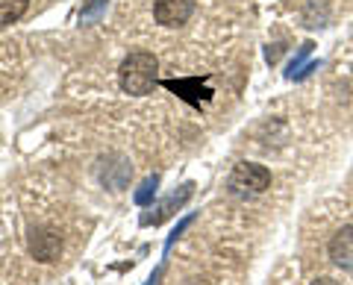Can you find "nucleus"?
<instances>
[{"label":"nucleus","instance_id":"obj_10","mask_svg":"<svg viewBox=\"0 0 353 285\" xmlns=\"http://www.w3.org/2000/svg\"><path fill=\"white\" fill-rule=\"evenodd\" d=\"M157 185H159V177H157V173H153V177H148L145 182L139 185V191L132 194V200H136L139 206H148V203L153 200V197H157Z\"/></svg>","mask_w":353,"mask_h":285},{"label":"nucleus","instance_id":"obj_1","mask_svg":"<svg viewBox=\"0 0 353 285\" xmlns=\"http://www.w3.org/2000/svg\"><path fill=\"white\" fill-rule=\"evenodd\" d=\"M159 83V62L148 50H136L121 62L118 68V85L124 94L145 97L153 92V85Z\"/></svg>","mask_w":353,"mask_h":285},{"label":"nucleus","instance_id":"obj_3","mask_svg":"<svg viewBox=\"0 0 353 285\" xmlns=\"http://www.w3.org/2000/svg\"><path fill=\"white\" fill-rule=\"evenodd\" d=\"M194 12V0H153V18L162 27H183Z\"/></svg>","mask_w":353,"mask_h":285},{"label":"nucleus","instance_id":"obj_2","mask_svg":"<svg viewBox=\"0 0 353 285\" xmlns=\"http://www.w3.org/2000/svg\"><path fill=\"white\" fill-rule=\"evenodd\" d=\"M271 182V173L268 168L256 165V162H239L230 173V191L236 197H253V194H262Z\"/></svg>","mask_w":353,"mask_h":285},{"label":"nucleus","instance_id":"obj_5","mask_svg":"<svg viewBox=\"0 0 353 285\" xmlns=\"http://www.w3.org/2000/svg\"><path fill=\"white\" fill-rule=\"evenodd\" d=\"M59 250H62V241L57 233H50V229H32L30 233V253L39 262H53L59 256Z\"/></svg>","mask_w":353,"mask_h":285},{"label":"nucleus","instance_id":"obj_4","mask_svg":"<svg viewBox=\"0 0 353 285\" xmlns=\"http://www.w3.org/2000/svg\"><path fill=\"white\" fill-rule=\"evenodd\" d=\"M192 189H194V185L192 182H185V185H180V191H174L171 197H165V200L157 206V209H153V215H145V218H141V224H145V226H157V224H162V221H168V218L176 212V209H180V206L185 203V200H189V197H192Z\"/></svg>","mask_w":353,"mask_h":285},{"label":"nucleus","instance_id":"obj_6","mask_svg":"<svg viewBox=\"0 0 353 285\" xmlns=\"http://www.w3.org/2000/svg\"><path fill=\"white\" fill-rule=\"evenodd\" d=\"M330 259L339 268L353 271V226H341L333 235V241H330Z\"/></svg>","mask_w":353,"mask_h":285},{"label":"nucleus","instance_id":"obj_11","mask_svg":"<svg viewBox=\"0 0 353 285\" xmlns=\"http://www.w3.org/2000/svg\"><path fill=\"white\" fill-rule=\"evenodd\" d=\"M192 221H194V215H189V218H183V221H180V224H176V226H174V233L168 235V241H165V253H168V250L174 247V241H176V238H180V235L185 233V229H189V226H192Z\"/></svg>","mask_w":353,"mask_h":285},{"label":"nucleus","instance_id":"obj_12","mask_svg":"<svg viewBox=\"0 0 353 285\" xmlns=\"http://www.w3.org/2000/svg\"><path fill=\"white\" fill-rule=\"evenodd\" d=\"M312 285H339L336 279H330V277H321V279H315Z\"/></svg>","mask_w":353,"mask_h":285},{"label":"nucleus","instance_id":"obj_13","mask_svg":"<svg viewBox=\"0 0 353 285\" xmlns=\"http://www.w3.org/2000/svg\"><path fill=\"white\" fill-rule=\"evenodd\" d=\"M159 277H162V268H159V271H157V273H153V277L148 279V285H157V282H159Z\"/></svg>","mask_w":353,"mask_h":285},{"label":"nucleus","instance_id":"obj_7","mask_svg":"<svg viewBox=\"0 0 353 285\" xmlns=\"http://www.w3.org/2000/svg\"><path fill=\"white\" fill-rule=\"evenodd\" d=\"M165 89L176 92L183 101H189V103H201V97L206 101V97L212 94L209 89H201V80H168L165 83Z\"/></svg>","mask_w":353,"mask_h":285},{"label":"nucleus","instance_id":"obj_8","mask_svg":"<svg viewBox=\"0 0 353 285\" xmlns=\"http://www.w3.org/2000/svg\"><path fill=\"white\" fill-rule=\"evenodd\" d=\"M312 41H306V45L301 48V53H297V56L289 62V71H285V76H289V80H303V76L309 74V71H315V65H306V59H309V53H312Z\"/></svg>","mask_w":353,"mask_h":285},{"label":"nucleus","instance_id":"obj_9","mask_svg":"<svg viewBox=\"0 0 353 285\" xmlns=\"http://www.w3.org/2000/svg\"><path fill=\"white\" fill-rule=\"evenodd\" d=\"M30 0H0V27H9L24 18Z\"/></svg>","mask_w":353,"mask_h":285}]
</instances>
